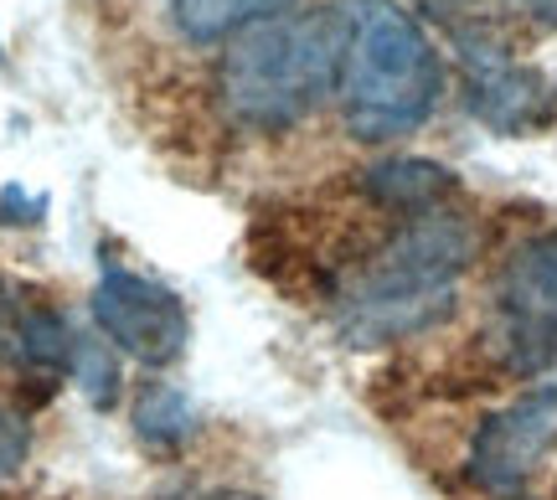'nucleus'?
Segmentation results:
<instances>
[{
    "mask_svg": "<svg viewBox=\"0 0 557 500\" xmlns=\"http://www.w3.org/2000/svg\"><path fill=\"white\" fill-rule=\"evenodd\" d=\"M475 248V222L465 212L434 207L408 217L341 289L336 330L351 346H393L434 330L455 310Z\"/></svg>",
    "mask_w": 557,
    "mask_h": 500,
    "instance_id": "f257e3e1",
    "label": "nucleus"
},
{
    "mask_svg": "<svg viewBox=\"0 0 557 500\" xmlns=\"http://www.w3.org/2000/svg\"><path fill=\"white\" fill-rule=\"evenodd\" d=\"M346 11H289L259 21L222 52L218 93L243 129H295L341 88Z\"/></svg>",
    "mask_w": 557,
    "mask_h": 500,
    "instance_id": "f03ea898",
    "label": "nucleus"
},
{
    "mask_svg": "<svg viewBox=\"0 0 557 500\" xmlns=\"http://www.w3.org/2000/svg\"><path fill=\"white\" fill-rule=\"evenodd\" d=\"M341 120L367 145L403 140L434 120L444 99V62L398 0H357L346 11Z\"/></svg>",
    "mask_w": 557,
    "mask_h": 500,
    "instance_id": "7ed1b4c3",
    "label": "nucleus"
},
{
    "mask_svg": "<svg viewBox=\"0 0 557 500\" xmlns=\"http://www.w3.org/2000/svg\"><path fill=\"white\" fill-rule=\"evenodd\" d=\"M496 346L511 372L557 357V227L521 238L496 274Z\"/></svg>",
    "mask_w": 557,
    "mask_h": 500,
    "instance_id": "20e7f679",
    "label": "nucleus"
},
{
    "mask_svg": "<svg viewBox=\"0 0 557 500\" xmlns=\"http://www.w3.org/2000/svg\"><path fill=\"white\" fill-rule=\"evenodd\" d=\"M94 325L99 336L124 351L139 366H171L191 340V321H186V304L165 289V284L129 274V268H103L94 284Z\"/></svg>",
    "mask_w": 557,
    "mask_h": 500,
    "instance_id": "39448f33",
    "label": "nucleus"
},
{
    "mask_svg": "<svg viewBox=\"0 0 557 500\" xmlns=\"http://www.w3.org/2000/svg\"><path fill=\"white\" fill-rule=\"evenodd\" d=\"M557 443V387H532L517 402L496 408L491 418H480L465 475L485 496H517L521 485L537 475V464L553 454Z\"/></svg>",
    "mask_w": 557,
    "mask_h": 500,
    "instance_id": "423d86ee",
    "label": "nucleus"
},
{
    "mask_svg": "<svg viewBox=\"0 0 557 500\" xmlns=\"http://www.w3.org/2000/svg\"><path fill=\"white\" fill-rule=\"evenodd\" d=\"M465 58V109L496 135H532L557 114V88L537 67L511 62V52L485 32H459Z\"/></svg>",
    "mask_w": 557,
    "mask_h": 500,
    "instance_id": "0eeeda50",
    "label": "nucleus"
},
{
    "mask_svg": "<svg viewBox=\"0 0 557 500\" xmlns=\"http://www.w3.org/2000/svg\"><path fill=\"white\" fill-rule=\"evenodd\" d=\"M361 186L367 197L387 207V212H403V217H418V212H434L455 197V171L438 161H382L372 171H361Z\"/></svg>",
    "mask_w": 557,
    "mask_h": 500,
    "instance_id": "6e6552de",
    "label": "nucleus"
},
{
    "mask_svg": "<svg viewBox=\"0 0 557 500\" xmlns=\"http://www.w3.org/2000/svg\"><path fill=\"white\" fill-rule=\"evenodd\" d=\"M295 0H165V16L191 47H212V41H233L248 26L274 16H289Z\"/></svg>",
    "mask_w": 557,
    "mask_h": 500,
    "instance_id": "1a4fd4ad",
    "label": "nucleus"
},
{
    "mask_svg": "<svg viewBox=\"0 0 557 500\" xmlns=\"http://www.w3.org/2000/svg\"><path fill=\"white\" fill-rule=\"evenodd\" d=\"M11 357L21 372H37V377H73V357H78V336L67 330L58 310H26L11 325Z\"/></svg>",
    "mask_w": 557,
    "mask_h": 500,
    "instance_id": "9d476101",
    "label": "nucleus"
},
{
    "mask_svg": "<svg viewBox=\"0 0 557 500\" xmlns=\"http://www.w3.org/2000/svg\"><path fill=\"white\" fill-rule=\"evenodd\" d=\"M135 434L145 449H181L197 434V408L171 382H150L135 398Z\"/></svg>",
    "mask_w": 557,
    "mask_h": 500,
    "instance_id": "9b49d317",
    "label": "nucleus"
},
{
    "mask_svg": "<svg viewBox=\"0 0 557 500\" xmlns=\"http://www.w3.org/2000/svg\"><path fill=\"white\" fill-rule=\"evenodd\" d=\"M73 382L83 387V398L94 408H109L120 398V361L109 340H83L78 336V357H73Z\"/></svg>",
    "mask_w": 557,
    "mask_h": 500,
    "instance_id": "f8f14e48",
    "label": "nucleus"
},
{
    "mask_svg": "<svg viewBox=\"0 0 557 500\" xmlns=\"http://www.w3.org/2000/svg\"><path fill=\"white\" fill-rule=\"evenodd\" d=\"M26 449H32V428L16 408H0V480H11L21 464H26Z\"/></svg>",
    "mask_w": 557,
    "mask_h": 500,
    "instance_id": "ddd939ff",
    "label": "nucleus"
},
{
    "mask_svg": "<svg viewBox=\"0 0 557 500\" xmlns=\"http://www.w3.org/2000/svg\"><path fill=\"white\" fill-rule=\"evenodd\" d=\"M511 5H517V11H521L527 21H537V26H547V32L557 26V0H511Z\"/></svg>",
    "mask_w": 557,
    "mask_h": 500,
    "instance_id": "4468645a",
    "label": "nucleus"
},
{
    "mask_svg": "<svg viewBox=\"0 0 557 500\" xmlns=\"http://www.w3.org/2000/svg\"><path fill=\"white\" fill-rule=\"evenodd\" d=\"M11 304H16V289L0 279V336H11Z\"/></svg>",
    "mask_w": 557,
    "mask_h": 500,
    "instance_id": "2eb2a0df",
    "label": "nucleus"
},
{
    "mask_svg": "<svg viewBox=\"0 0 557 500\" xmlns=\"http://www.w3.org/2000/svg\"><path fill=\"white\" fill-rule=\"evenodd\" d=\"M197 500H253V496H243V490H201Z\"/></svg>",
    "mask_w": 557,
    "mask_h": 500,
    "instance_id": "dca6fc26",
    "label": "nucleus"
}]
</instances>
